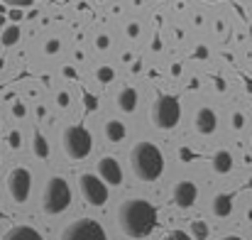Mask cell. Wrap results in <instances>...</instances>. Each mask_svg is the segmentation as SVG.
<instances>
[{"mask_svg": "<svg viewBox=\"0 0 252 240\" xmlns=\"http://www.w3.org/2000/svg\"><path fill=\"white\" fill-rule=\"evenodd\" d=\"M118 226L127 238H147L157 226V208L145 199H125L118 208Z\"/></svg>", "mask_w": 252, "mask_h": 240, "instance_id": "obj_1", "label": "cell"}, {"mask_svg": "<svg viewBox=\"0 0 252 240\" xmlns=\"http://www.w3.org/2000/svg\"><path fill=\"white\" fill-rule=\"evenodd\" d=\"M130 167L140 181H155L164 171V157L157 145L152 142H137L130 152Z\"/></svg>", "mask_w": 252, "mask_h": 240, "instance_id": "obj_2", "label": "cell"}, {"mask_svg": "<svg viewBox=\"0 0 252 240\" xmlns=\"http://www.w3.org/2000/svg\"><path fill=\"white\" fill-rule=\"evenodd\" d=\"M71 204V189L66 184V179L62 176H52L44 186V194H42V206H44V213L49 216H57L62 211H66V206Z\"/></svg>", "mask_w": 252, "mask_h": 240, "instance_id": "obj_3", "label": "cell"}, {"mask_svg": "<svg viewBox=\"0 0 252 240\" xmlns=\"http://www.w3.org/2000/svg\"><path fill=\"white\" fill-rule=\"evenodd\" d=\"M62 145H64L66 157L84 160V157H88V152L93 147V137H91V133L86 130L84 125H69L64 130V135H62Z\"/></svg>", "mask_w": 252, "mask_h": 240, "instance_id": "obj_4", "label": "cell"}, {"mask_svg": "<svg viewBox=\"0 0 252 240\" xmlns=\"http://www.w3.org/2000/svg\"><path fill=\"white\" fill-rule=\"evenodd\" d=\"M181 118V108H179V101L174 96H159L152 105V123L162 130H171L176 128Z\"/></svg>", "mask_w": 252, "mask_h": 240, "instance_id": "obj_5", "label": "cell"}, {"mask_svg": "<svg viewBox=\"0 0 252 240\" xmlns=\"http://www.w3.org/2000/svg\"><path fill=\"white\" fill-rule=\"evenodd\" d=\"M59 240H108V238H105V231H103V226L98 221L79 218V221L69 223L62 231V238Z\"/></svg>", "mask_w": 252, "mask_h": 240, "instance_id": "obj_6", "label": "cell"}, {"mask_svg": "<svg viewBox=\"0 0 252 240\" xmlns=\"http://www.w3.org/2000/svg\"><path fill=\"white\" fill-rule=\"evenodd\" d=\"M5 186H7V194L15 204H25L30 199V191H32V174L25 167H15L7 171Z\"/></svg>", "mask_w": 252, "mask_h": 240, "instance_id": "obj_7", "label": "cell"}, {"mask_svg": "<svg viewBox=\"0 0 252 240\" xmlns=\"http://www.w3.org/2000/svg\"><path fill=\"white\" fill-rule=\"evenodd\" d=\"M79 186H81V194H84V199L91 206H103V204L108 201V186H105L98 176L81 174V176H79Z\"/></svg>", "mask_w": 252, "mask_h": 240, "instance_id": "obj_8", "label": "cell"}, {"mask_svg": "<svg viewBox=\"0 0 252 240\" xmlns=\"http://www.w3.org/2000/svg\"><path fill=\"white\" fill-rule=\"evenodd\" d=\"M98 179L103 181V184H110V186H118L120 181H123V169H120V164L115 157H103V160L98 162Z\"/></svg>", "mask_w": 252, "mask_h": 240, "instance_id": "obj_9", "label": "cell"}, {"mask_svg": "<svg viewBox=\"0 0 252 240\" xmlns=\"http://www.w3.org/2000/svg\"><path fill=\"white\" fill-rule=\"evenodd\" d=\"M196 196H198V189H196L193 181H179V184L174 186V201H176V206H181V208L193 206V204H196Z\"/></svg>", "mask_w": 252, "mask_h": 240, "instance_id": "obj_10", "label": "cell"}, {"mask_svg": "<svg viewBox=\"0 0 252 240\" xmlns=\"http://www.w3.org/2000/svg\"><path fill=\"white\" fill-rule=\"evenodd\" d=\"M216 128H218L216 113H213L211 108H201V110L196 113V130H198L201 135H211V133H216Z\"/></svg>", "mask_w": 252, "mask_h": 240, "instance_id": "obj_11", "label": "cell"}, {"mask_svg": "<svg viewBox=\"0 0 252 240\" xmlns=\"http://www.w3.org/2000/svg\"><path fill=\"white\" fill-rule=\"evenodd\" d=\"M118 108L123 113H132L137 108V91L130 88V86H123L120 93H118Z\"/></svg>", "mask_w": 252, "mask_h": 240, "instance_id": "obj_12", "label": "cell"}, {"mask_svg": "<svg viewBox=\"0 0 252 240\" xmlns=\"http://www.w3.org/2000/svg\"><path fill=\"white\" fill-rule=\"evenodd\" d=\"M2 240H44L32 226H12L5 236H2Z\"/></svg>", "mask_w": 252, "mask_h": 240, "instance_id": "obj_13", "label": "cell"}, {"mask_svg": "<svg viewBox=\"0 0 252 240\" xmlns=\"http://www.w3.org/2000/svg\"><path fill=\"white\" fill-rule=\"evenodd\" d=\"M213 169H216L218 174H228V171L233 169V157H230L228 150H218V152L213 155Z\"/></svg>", "mask_w": 252, "mask_h": 240, "instance_id": "obj_14", "label": "cell"}, {"mask_svg": "<svg viewBox=\"0 0 252 240\" xmlns=\"http://www.w3.org/2000/svg\"><path fill=\"white\" fill-rule=\"evenodd\" d=\"M230 211H233V199L228 194H218L213 199V213L220 216V218H225V216H230Z\"/></svg>", "mask_w": 252, "mask_h": 240, "instance_id": "obj_15", "label": "cell"}, {"mask_svg": "<svg viewBox=\"0 0 252 240\" xmlns=\"http://www.w3.org/2000/svg\"><path fill=\"white\" fill-rule=\"evenodd\" d=\"M105 137H108L110 142H120V140L125 137V125H123L120 120L105 123Z\"/></svg>", "mask_w": 252, "mask_h": 240, "instance_id": "obj_16", "label": "cell"}, {"mask_svg": "<svg viewBox=\"0 0 252 240\" xmlns=\"http://www.w3.org/2000/svg\"><path fill=\"white\" fill-rule=\"evenodd\" d=\"M32 150H34V155L39 157V160H47V155H49V145H47V140L37 133L34 135V140H32Z\"/></svg>", "mask_w": 252, "mask_h": 240, "instance_id": "obj_17", "label": "cell"}, {"mask_svg": "<svg viewBox=\"0 0 252 240\" xmlns=\"http://www.w3.org/2000/svg\"><path fill=\"white\" fill-rule=\"evenodd\" d=\"M191 236L196 240H206L208 238V226H206L203 221H193V223H191Z\"/></svg>", "mask_w": 252, "mask_h": 240, "instance_id": "obj_18", "label": "cell"}, {"mask_svg": "<svg viewBox=\"0 0 252 240\" xmlns=\"http://www.w3.org/2000/svg\"><path fill=\"white\" fill-rule=\"evenodd\" d=\"M17 39H20V30H17V27H7V30L2 32V44H5V47L15 44Z\"/></svg>", "mask_w": 252, "mask_h": 240, "instance_id": "obj_19", "label": "cell"}, {"mask_svg": "<svg viewBox=\"0 0 252 240\" xmlns=\"http://www.w3.org/2000/svg\"><path fill=\"white\" fill-rule=\"evenodd\" d=\"M162 240H191V236H189V233H184V231H169Z\"/></svg>", "mask_w": 252, "mask_h": 240, "instance_id": "obj_20", "label": "cell"}, {"mask_svg": "<svg viewBox=\"0 0 252 240\" xmlns=\"http://www.w3.org/2000/svg\"><path fill=\"white\" fill-rule=\"evenodd\" d=\"M98 79H100L103 83H105V81H110V79H113V71H110L108 67H103V69L98 71Z\"/></svg>", "mask_w": 252, "mask_h": 240, "instance_id": "obj_21", "label": "cell"}, {"mask_svg": "<svg viewBox=\"0 0 252 240\" xmlns=\"http://www.w3.org/2000/svg\"><path fill=\"white\" fill-rule=\"evenodd\" d=\"M7 142H10V147H20V133H10V137H7Z\"/></svg>", "mask_w": 252, "mask_h": 240, "instance_id": "obj_22", "label": "cell"}, {"mask_svg": "<svg viewBox=\"0 0 252 240\" xmlns=\"http://www.w3.org/2000/svg\"><path fill=\"white\" fill-rule=\"evenodd\" d=\"M57 52H59V42H57V39L47 42V54H57Z\"/></svg>", "mask_w": 252, "mask_h": 240, "instance_id": "obj_23", "label": "cell"}, {"mask_svg": "<svg viewBox=\"0 0 252 240\" xmlns=\"http://www.w3.org/2000/svg\"><path fill=\"white\" fill-rule=\"evenodd\" d=\"M2 2H7V5H32L34 0H2Z\"/></svg>", "mask_w": 252, "mask_h": 240, "instance_id": "obj_24", "label": "cell"}, {"mask_svg": "<svg viewBox=\"0 0 252 240\" xmlns=\"http://www.w3.org/2000/svg\"><path fill=\"white\" fill-rule=\"evenodd\" d=\"M59 103H62V105H66V103H69V96H66V93H62V96H59Z\"/></svg>", "mask_w": 252, "mask_h": 240, "instance_id": "obj_25", "label": "cell"}, {"mask_svg": "<svg viewBox=\"0 0 252 240\" xmlns=\"http://www.w3.org/2000/svg\"><path fill=\"white\" fill-rule=\"evenodd\" d=\"M15 115H25V108H22V105H20V103H17V105H15Z\"/></svg>", "mask_w": 252, "mask_h": 240, "instance_id": "obj_26", "label": "cell"}, {"mask_svg": "<svg viewBox=\"0 0 252 240\" xmlns=\"http://www.w3.org/2000/svg\"><path fill=\"white\" fill-rule=\"evenodd\" d=\"M223 240H243V238H238V236H228V238H223Z\"/></svg>", "mask_w": 252, "mask_h": 240, "instance_id": "obj_27", "label": "cell"}, {"mask_svg": "<svg viewBox=\"0 0 252 240\" xmlns=\"http://www.w3.org/2000/svg\"><path fill=\"white\" fill-rule=\"evenodd\" d=\"M0 64H2V62H0Z\"/></svg>", "mask_w": 252, "mask_h": 240, "instance_id": "obj_28", "label": "cell"}]
</instances>
